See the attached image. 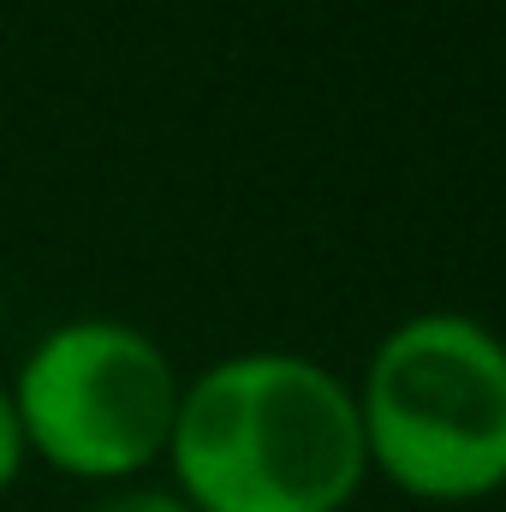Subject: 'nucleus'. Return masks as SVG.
Segmentation results:
<instances>
[{"instance_id":"obj_3","label":"nucleus","mask_w":506,"mask_h":512,"mask_svg":"<svg viewBox=\"0 0 506 512\" xmlns=\"http://www.w3.org/2000/svg\"><path fill=\"white\" fill-rule=\"evenodd\" d=\"M6 393L24 453L78 483H126L167 459L185 387L143 328L90 316L42 334Z\"/></svg>"},{"instance_id":"obj_2","label":"nucleus","mask_w":506,"mask_h":512,"mask_svg":"<svg viewBox=\"0 0 506 512\" xmlns=\"http://www.w3.org/2000/svg\"><path fill=\"white\" fill-rule=\"evenodd\" d=\"M364 453L417 501L506 489V346L471 316H411L358 387Z\"/></svg>"},{"instance_id":"obj_5","label":"nucleus","mask_w":506,"mask_h":512,"mask_svg":"<svg viewBox=\"0 0 506 512\" xmlns=\"http://www.w3.org/2000/svg\"><path fill=\"white\" fill-rule=\"evenodd\" d=\"M24 471V429H18V411H12V393L0 387V495L18 483Z\"/></svg>"},{"instance_id":"obj_4","label":"nucleus","mask_w":506,"mask_h":512,"mask_svg":"<svg viewBox=\"0 0 506 512\" xmlns=\"http://www.w3.org/2000/svg\"><path fill=\"white\" fill-rule=\"evenodd\" d=\"M90 512H197L179 489H120V495H102Z\"/></svg>"},{"instance_id":"obj_1","label":"nucleus","mask_w":506,"mask_h":512,"mask_svg":"<svg viewBox=\"0 0 506 512\" xmlns=\"http://www.w3.org/2000/svg\"><path fill=\"white\" fill-rule=\"evenodd\" d=\"M197 512H340L364 471L358 393L292 352H245L179 393L167 441Z\"/></svg>"}]
</instances>
